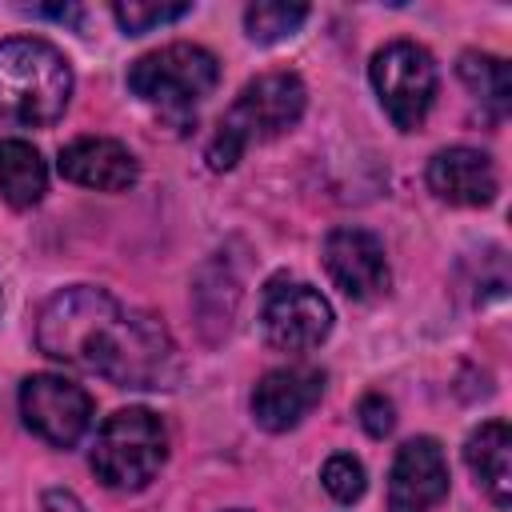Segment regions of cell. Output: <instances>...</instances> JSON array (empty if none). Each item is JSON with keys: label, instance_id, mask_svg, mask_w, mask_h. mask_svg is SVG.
Returning <instances> with one entry per match:
<instances>
[{"label": "cell", "instance_id": "cell-10", "mask_svg": "<svg viewBox=\"0 0 512 512\" xmlns=\"http://www.w3.org/2000/svg\"><path fill=\"white\" fill-rule=\"evenodd\" d=\"M448 496V460L432 436L408 440L388 472V512H428Z\"/></svg>", "mask_w": 512, "mask_h": 512}, {"label": "cell", "instance_id": "cell-17", "mask_svg": "<svg viewBox=\"0 0 512 512\" xmlns=\"http://www.w3.org/2000/svg\"><path fill=\"white\" fill-rule=\"evenodd\" d=\"M304 20H308V4H276V0H264V4H248V12H244V28H248V40L252 44H280Z\"/></svg>", "mask_w": 512, "mask_h": 512}, {"label": "cell", "instance_id": "cell-6", "mask_svg": "<svg viewBox=\"0 0 512 512\" xmlns=\"http://www.w3.org/2000/svg\"><path fill=\"white\" fill-rule=\"evenodd\" d=\"M372 88L396 128L412 132L424 124L436 100V60L412 40H392L372 56Z\"/></svg>", "mask_w": 512, "mask_h": 512}, {"label": "cell", "instance_id": "cell-12", "mask_svg": "<svg viewBox=\"0 0 512 512\" xmlns=\"http://www.w3.org/2000/svg\"><path fill=\"white\" fill-rule=\"evenodd\" d=\"M60 176L96 192H124L136 184L140 164L136 156L108 136H80L60 152Z\"/></svg>", "mask_w": 512, "mask_h": 512}, {"label": "cell", "instance_id": "cell-15", "mask_svg": "<svg viewBox=\"0 0 512 512\" xmlns=\"http://www.w3.org/2000/svg\"><path fill=\"white\" fill-rule=\"evenodd\" d=\"M48 192V168L28 140H0V196L12 208H32Z\"/></svg>", "mask_w": 512, "mask_h": 512}, {"label": "cell", "instance_id": "cell-5", "mask_svg": "<svg viewBox=\"0 0 512 512\" xmlns=\"http://www.w3.org/2000/svg\"><path fill=\"white\" fill-rule=\"evenodd\" d=\"M220 64L200 44H168L128 68V88L164 116H188L212 96Z\"/></svg>", "mask_w": 512, "mask_h": 512}, {"label": "cell", "instance_id": "cell-4", "mask_svg": "<svg viewBox=\"0 0 512 512\" xmlns=\"http://www.w3.org/2000/svg\"><path fill=\"white\" fill-rule=\"evenodd\" d=\"M168 460V428L148 408H120L92 444V472L120 492L144 488Z\"/></svg>", "mask_w": 512, "mask_h": 512}, {"label": "cell", "instance_id": "cell-20", "mask_svg": "<svg viewBox=\"0 0 512 512\" xmlns=\"http://www.w3.org/2000/svg\"><path fill=\"white\" fill-rule=\"evenodd\" d=\"M356 416H360V424H364V432L368 436H388L392 432V424H396V408H392V400L388 396H380V392H368L364 400H360V408H356Z\"/></svg>", "mask_w": 512, "mask_h": 512}, {"label": "cell", "instance_id": "cell-14", "mask_svg": "<svg viewBox=\"0 0 512 512\" xmlns=\"http://www.w3.org/2000/svg\"><path fill=\"white\" fill-rule=\"evenodd\" d=\"M464 460H468L476 484L488 492V500L496 508H508V500H512V432H508V424L504 420L480 424L464 444Z\"/></svg>", "mask_w": 512, "mask_h": 512}, {"label": "cell", "instance_id": "cell-16", "mask_svg": "<svg viewBox=\"0 0 512 512\" xmlns=\"http://www.w3.org/2000/svg\"><path fill=\"white\" fill-rule=\"evenodd\" d=\"M464 88L480 100V108H488L492 116H504L508 104H512V76H508V64L500 56H488V52H464L460 64H456Z\"/></svg>", "mask_w": 512, "mask_h": 512}, {"label": "cell", "instance_id": "cell-8", "mask_svg": "<svg viewBox=\"0 0 512 512\" xmlns=\"http://www.w3.org/2000/svg\"><path fill=\"white\" fill-rule=\"evenodd\" d=\"M20 416L40 440L72 448L92 424V396L64 376L36 372L20 384Z\"/></svg>", "mask_w": 512, "mask_h": 512}, {"label": "cell", "instance_id": "cell-2", "mask_svg": "<svg viewBox=\"0 0 512 512\" xmlns=\"http://www.w3.org/2000/svg\"><path fill=\"white\" fill-rule=\"evenodd\" d=\"M72 96V68L60 48L40 36L0 44V116L16 124H52Z\"/></svg>", "mask_w": 512, "mask_h": 512}, {"label": "cell", "instance_id": "cell-1", "mask_svg": "<svg viewBox=\"0 0 512 512\" xmlns=\"http://www.w3.org/2000/svg\"><path fill=\"white\" fill-rule=\"evenodd\" d=\"M36 344L44 356L96 372L120 388H164L176 376V344L168 328L128 308L104 288H64L36 316Z\"/></svg>", "mask_w": 512, "mask_h": 512}, {"label": "cell", "instance_id": "cell-3", "mask_svg": "<svg viewBox=\"0 0 512 512\" xmlns=\"http://www.w3.org/2000/svg\"><path fill=\"white\" fill-rule=\"evenodd\" d=\"M304 80L296 72H264L252 84H244V92L236 96V104L224 112L212 144H208V164L216 172L232 168L248 144H264L276 140L280 132H288L300 116H304Z\"/></svg>", "mask_w": 512, "mask_h": 512}, {"label": "cell", "instance_id": "cell-7", "mask_svg": "<svg viewBox=\"0 0 512 512\" xmlns=\"http://www.w3.org/2000/svg\"><path fill=\"white\" fill-rule=\"evenodd\" d=\"M264 340L280 352H308L332 332V304L304 280L272 276L260 296Z\"/></svg>", "mask_w": 512, "mask_h": 512}, {"label": "cell", "instance_id": "cell-18", "mask_svg": "<svg viewBox=\"0 0 512 512\" xmlns=\"http://www.w3.org/2000/svg\"><path fill=\"white\" fill-rule=\"evenodd\" d=\"M188 12H192V4H140V0H128V4H116V8H112L116 24H120L128 36H140V32L160 28V24L184 20Z\"/></svg>", "mask_w": 512, "mask_h": 512}, {"label": "cell", "instance_id": "cell-11", "mask_svg": "<svg viewBox=\"0 0 512 512\" xmlns=\"http://www.w3.org/2000/svg\"><path fill=\"white\" fill-rule=\"evenodd\" d=\"M320 396H324V372L320 368H312V364L272 368L252 388V416L268 432H288L320 404Z\"/></svg>", "mask_w": 512, "mask_h": 512}, {"label": "cell", "instance_id": "cell-13", "mask_svg": "<svg viewBox=\"0 0 512 512\" xmlns=\"http://www.w3.org/2000/svg\"><path fill=\"white\" fill-rule=\"evenodd\" d=\"M428 188L460 208H480L496 200V168L480 148H444L428 160Z\"/></svg>", "mask_w": 512, "mask_h": 512}, {"label": "cell", "instance_id": "cell-19", "mask_svg": "<svg viewBox=\"0 0 512 512\" xmlns=\"http://www.w3.org/2000/svg\"><path fill=\"white\" fill-rule=\"evenodd\" d=\"M320 480H324L328 496H332V500H340V504L360 500V496H364V488H368V480H364V464H360L356 456H348V452H336V456L324 464Z\"/></svg>", "mask_w": 512, "mask_h": 512}, {"label": "cell", "instance_id": "cell-9", "mask_svg": "<svg viewBox=\"0 0 512 512\" xmlns=\"http://www.w3.org/2000/svg\"><path fill=\"white\" fill-rule=\"evenodd\" d=\"M324 268H328L332 284L352 300H376L392 284V272H388V260H384V244L364 228L328 232Z\"/></svg>", "mask_w": 512, "mask_h": 512}]
</instances>
